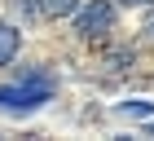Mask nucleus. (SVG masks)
<instances>
[{"instance_id":"1","label":"nucleus","mask_w":154,"mask_h":141,"mask_svg":"<svg viewBox=\"0 0 154 141\" xmlns=\"http://www.w3.org/2000/svg\"><path fill=\"white\" fill-rule=\"evenodd\" d=\"M48 97H53V80H48L44 70H31V75H26L22 84H13V88L0 84V106H5V110H35Z\"/></svg>"},{"instance_id":"2","label":"nucleus","mask_w":154,"mask_h":141,"mask_svg":"<svg viewBox=\"0 0 154 141\" xmlns=\"http://www.w3.org/2000/svg\"><path fill=\"white\" fill-rule=\"evenodd\" d=\"M110 27H115V5L110 0H88V5L75 9V35H84V40H97Z\"/></svg>"},{"instance_id":"3","label":"nucleus","mask_w":154,"mask_h":141,"mask_svg":"<svg viewBox=\"0 0 154 141\" xmlns=\"http://www.w3.org/2000/svg\"><path fill=\"white\" fill-rule=\"evenodd\" d=\"M18 49H22V35H18V27L0 22V66H9V62L18 58Z\"/></svg>"},{"instance_id":"4","label":"nucleus","mask_w":154,"mask_h":141,"mask_svg":"<svg viewBox=\"0 0 154 141\" xmlns=\"http://www.w3.org/2000/svg\"><path fill=\"white\" fill-rule=\"evenodd\" d=\"M75 5L79 0H31V13H40V18H66V13H75Z\"/></svg>"},{"instance_id":"5","label":"nucleus","mask_w":154,"mask_h":141,"mask_svg":"<svg viewBox=\"0 0 154 141\" xmlns=\"http://www.w3.org/2000/svg\"><path fill=\"white\" fill-rule=\"evenodd\" d=\"M119 115H137V119H154V106L150 102H123Z\"/></svg>"},{"instance_id":"6","label":"nucleus","mask_w":154,"mask_h":141,"mask_svg":"<svg viewBox=\"0 0 154 141\" xmlns=\"http://www.w3.org/2000/svg\"><path fill=\"white\" fill-rule=\"evenodd\" d=\"M145 31H150V40H154V0H150V18H145Z\"/></svg>"},{"instance_id":"7","label":"nucleus","mask_w":154,"mask_h":141,"mask_svg":"<svg viewBox=\"0 0 154 141\" xmlns=\"http://www.w3.org/2000/svg\"><path fill=\"white\" fill-rule=\"evenodd\" d=\"M123 5H145V0H123Z\"/></svg>"}]
</instances>
